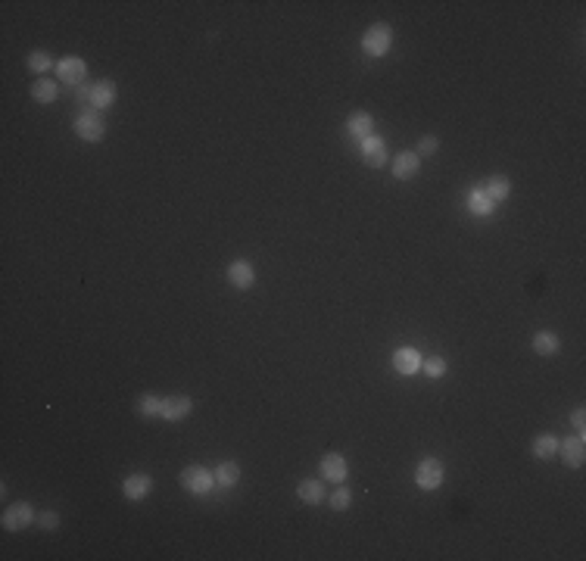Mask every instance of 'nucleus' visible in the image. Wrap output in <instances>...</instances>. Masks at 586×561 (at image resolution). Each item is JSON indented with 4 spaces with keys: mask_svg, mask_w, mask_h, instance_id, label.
<instances>
[{
    "mask_svg": "<svg viewBox=\"0 0 586 561\" xmlns=\"http://www.w3.org/2000/svg\"><path fill=\"white\" fill-rule=\"evenodd\" d=\"M390 44H393V29L387 22H377V25H371L368 31L362 35V50H365V57H384V53L390 50Z\"/></svg>",
    "mask_w": 586,
    "mask_h": 561,
    "instance_id": "1",
    "label": "nucleus"
},
{
    "mask_svg": "<svg viewBox=\"0 0 586 561\" xmlns=\"http://www.w3.org/2000/svg\"><path fill=\"white\" fill-rule=\"evenodd\" d=\"M178 480H181V486L188 493H194V496H203V493H209L212 486H216V477H212V471H206V468H200V465L184 468Z\"/></svg>",
    "mask_w": 586,
    "mask_h": 561,
    "instance_id": "2",
    "label": "nucleus"
},
{
    "mask_svg": "<svg viewBox=\"0 0 586 561\" xmlns=\"http://www.w3.org/2000/svg\"><path fill=\"white\" fill-rule=\"evenodd\" d=\"M443 474L446 471H443V462H440V458H421L418 468H415V484L430 493L443 484Z\"/></svg>",
    "mask_w": 586,
    "mask_h": 561,
    "instance_id": "3",
    "label": "nucleus"
},
{
    "mask_svg": "<svg viewBox=\"0 0 586 561\" xmlns=\"http://www.w3.org/2000/svg\"><path fill=\"white\" fill-rule=\"evenodd\" d=\"M84 78H88V63H84L82 57H66L57 63V82H66V84H72V88H78Z\"/></svg>",
    "mask_w": 586,
    "mask_h": 561,
    "instance_id": "4",
    "label": "nucleus"
},
{
    "mask_svg": "<svg viewBox=\"0 0 586 561\" xmlns=\"http://www.w3.org/2000/svg\"><path fill=\"white\" fill-rule=\"evenodd\" d=\"M31 521H38L35 518V511H31V505L29 502H13V505H6V511H3V518H0V524H3V530H25V527L31 524Z\"/></svg>",
    "mask_w": 586,
    "mask_h": 561,
    "instance_id": "5",
    "label": "nucleus"
},
{
    "mask_svg": "<svg viewBox=\"0 0 586 561\" xmlns=\"http://www.w3.org/2000/svg\"><path fill=\"white\" fill-rule=\"evenodd\" d=\"M75 135L82 137V140H88V144H97V140H103L106 137V125H103V119L94 116V112H82V116L75 119Z\"/></svg>",
    "mask_w": 586,
    "mask_h": 561,
    "instance_id": "6",
    "label": "nucleus"
},
{
    "mask_svg": "<svg viewBox=\"0 0 586 561\" xmlns=\"http://www.w3.org/2000/svg\"><path fill=\"white\" fill-rule=\"evenodd\" d=\"M421 352L415 350V346H399L396 352H393V368L399 374H418L421 371Z\"/></svg>",
    "mask_w": 586,
    "mask_h": 561,
    "instance_id": "7",
    "label": "nucleus"
},
{
    "mask_svg": "<svg viewBox=\"0 0 586 561\" xmlns=\"http://www.w3.org/2000/svg\"><path fill=\"white\" fill-rule=\"evenodd\" d=\"M387 144H384L377 135H371V137H365L362 140V159H365V165H371V169H381V165H387Z\"/></svg>",
    "mask_w": 586,
    "mask_h": 561,
    "instance_id": "8",
    "label": "nucleus"
},
{
    "mask_svg": "<svg viewBox=\"0 0 586 561\" xmlns=\"http://www.w3.org/2000/svg\"><path fill=\"white\" fill-rule=\"evenodd\" d=\"M558 452H562V462L568 468H580L586 458V443H583V433L577 437H568L564 443H558Z\"/></svg>",
    "mask_w": 586,
    "mask_h": 561,
    "instance_id": "9",
    "label": "nucleus"
},
{
    "mask_svg": "<svg viewBox=\"0 0 586 561\" xmlns=\"http://www.w3.org/2000/svg\"><path fill=\"white\" fill-rule=\"evenodd\" d=\"M190 412H194V399H190V396H165V399H163V412H159V418H165V421H181V418H188Z\"/></svg>",
    "mask_w": 586,
    "mask_h": 561,
    "instance_id": "10",
    "label": "nucleus"
},
{
    "mask_svg": "<svg viewBox=\"0 0 586 561\" xmlns=\"http://www.w3.org/2000/svg\"><path fill=\"white\" fill-rule=\"evenodd\" d=\"M228 280L237 290H250V287L256 284V271H253V265L246 262V259H237V262L228 265Z\"/></svg>",
    "mask_w": 586,
    "mask_h": 561,
    "instance_id": "11",
    "label": "nucleus"
},
{
    "mask_svg": "<svg viewBox=\"0 0 586 561\" xmlns=\"http://www.w3.org/2000/svg\"><path fill=\"white\" fill-rule=\"evenodd\" d=\"M418 169H421V156H418V153L405 150V153H399V156H393V178H399V181L418 175Z\"/></svg>",
    "mask_w": 586,
    "mask_h": 561,
    "instance_id": "12",
    "label": "nucleus"
},
{
    "mask_svg": "<svg viewBox=\"0 0 586 561\" xmlns=\"http://www.w3.org/2000/svg\"><path fill=\"white\" fill-rule=\"evenodd\" d=\"M150 490H153V477L150 474H128V477L122 480V493L128 499H144V496H150Z\"/></svg>",
    "mask_w": 586,
    "mask_h": 561,
    "instance_id": "13",
    "label": "nucleus"
},
{
    "mask_svg": "<svg viewBox=\"0 0 586 561\" xmlns=\"http://www.w3.org/2000/svg\"><path fill=\"white\" fill-rule=\"evenodd\" d=\"M322 477L324 480H334V484H343V480L350 477V465H346V458L337 456V452L324 456L322 458Z\"/></svg>",
    "mask_w": 586,
    "mask_h": 561,
    "instance_id": "14",
    "label": "nucleus"
},
{
    "mask_svg": "<svg viewBox=\"0 0 586 561\" xmlns=\"http://www.w3.org/2000/svg\"><path fill=\"white\" fill-rule=\"evenodd\" d=\"M346 131H350L356 140H365V137H371V131H375V119H371L368 112H352L350 122H346Z\"/></svg>",
    "mask_w": 586,
    "mask_h": 561,
    "instance_id": "15",
    "label": "nucleus"
},
{
    "mask_svg": "<svg viewBox=\"0 0 586 561\" xmlns=\"http://www.w3.org/2000/svg\"><path fill=\"white\" fill-rule=\"evenodd\" d=\"M112 100H116V84H112L110 78H103V82H94V88H91V106H97V110H106V106H112Z\"/></svg>",
    "mask_w": 586,
    "mask_h": 561,
    "instance_id": "16",
    "label": "nucleus"
},
{
    "mask_svg": "<svg viewBox=\"0 0 586 561\" xmlns=\"http://www.w3.org/2000/svg\"><path fill=\"white\" fill-rule=\"evenodd\" d=\"M296 496L303 499L306 505H318L324 499V486H322V480H315V477H306V480H299V486H296Z\"/></svg>",
    "mask_w": 586,
    "mask_h": 561,
    "instance_id": "17",
    "label": "nucleus"
},
{
    "mask_svg": "<svg viewBox=\"0 0 586 561\" xmlns=\"http://www.w3.org/2000/svg\"><path fill=\"white\" fill-rule=\"evenodd\" d=\"M534 350L539 356H555L558 350H562V340H558V334L552 331H536L534 334Z\"/></svg>",
    "mask_w": 586,
    "mask_h": 561,
    "instance_id": "18",
    "label": "nucleus"
},
{
    "mask_svg": "<svg viewBox=\"0 0 586 561\" xmlns=\"http://www.w3.org/2000/svg\"><path fill=\"white\" fill-rule=\"evenodd\" d=\"M212 477H216L218 486L231 490V486H234L237 480H241V465H237V462H222V465L216 468V471H212Z\"/></svg>",
    "mask_w": 586,
    "mask_h": 561,
    "instance_id": "19",
    "label": "nucleus"
},
{
    "mask_svg": "<svg viewBox=\"0 0 586 561\" xmlns=\"http://www.w3.org/2000/svg\"><path fill=\"white\" fill-rule=\"evenodd\" d=\"M483 193H487L493 203H499V200H505L511 193V181L505 175H490L487 184H483Z\"/></svg>",
    "mask_w": 586,
    "mask_h": 561,
    "instance_id": "20",
    "label": "nucleus"
},
{
    "mask_svg": "<svg viewBox=\"0 0 586 561\" xmlns=\"http://www.w3.org/2000/svg\"><path fill=\"white\" fill-rule=\"evenodd\" d=\"M468 209L474 212V216H493V209H496V203L483 193V187H477V190L468 193Z\"/></svg>",
    "mask_w": 586,
    "mask_h": 561,
    "instance_id": "21",
    "label": "nucleus"
},
{
    "mask_svg": "<svg viewBox=\"0 0 586 561\" xmlns=\"http://www.w3.org/2000/svg\"><path fill=\"white\" fill-rule=\"evenodd\" d=\"M57 94H59L57 82H50L47 75H44V78H38V82L31 84V97H35L38 103H53V100H57Z\"/></svg>",
    "mask_w": 586,
    "mask_h": 561,
    "instance_id": "22",
    "label": "nucleus"
},
{
    "mask_svg": "<svg viewBox=\"0 0 586 561\" xmlns=\"http://www.w3.org/2000/svg\"><path fill=\"white\" fill-rule=\"evenodd\" d=\"M534 456L543 458V462H549V458L558 456V440L552 437V433H543V437L534 440Z\"/></svg>",
    "mask_w": 586,
    "mask_h": 561,
    "instance_id": "23",
    "label": "nucleus"
},
{
    "mask_svg": "<svg viewBox=\"0 0 586 561\" xmlns=\"http://www.w3.org/2000/svg\"><path fill=\"white\" fill-rule=\"evenodd\" d=\"M29 69L35 72L38 78H44V75H47V72L53 69L50 53H47V50H31V53H29Z\"/></svg>",
    "mask_w": 586,
    "mask_h": 561,
    "instance_id": "24",
    "label": "nucleus"
},
{
    "mask_svg": "<svg viewBox=\"0 0 586 561\" xmlns=\"http://www.w3.org/2000/svg\"><path fill=\"white\" fill-rule=\"evenodd\" d=\"M135 409H137V415H159L163 412V399L159 396H153V393H144V396H137V403H135Z\"/></svg>",
    "mask_w": 586,
    "mask_h": 561,
    "instance_id": "25",
    "label": "nucleus"
},
{
    "mask_svg": "<svg viewBox=\"0 0 586 561\" xmlns=\"http://www.w3.org/2000/svg\"><path fill=\"white\" fill-rule=\"evenodd\" d=\"M350 502H352V493L346 490L343 484L331 493V509H334V511H346V509H350Z\"/></svg>",
    "mask_w": 586,
    "mask_h": 561,
    "instance_id": "26",
    "label": "nucleus"
},
{
    "mask_svg": "<svg viewBox=\"0 0 586 561\" xmlns=\"http://www.w3.org/2000/svg\"><path fill=\"white\" fill-rule=\"evenodd\" d=\"M421 371L428 374V377H434V380H437V377H443V374H446V359H443V356L424 359V362H421Z\"/></svg>",
    "mask_w": 586,
    "mask_h": 561,
    "instance_id": "27",
    "label": "nucleus"
},
{
    "mask_svg": "<svg viewBox=\"0 0 586 561\" xmlns=\"http://www.w3.org/2000/svg\"><path fill=\"white\" fill-rule=\"evenodd\" d=\"M38 524H41V530H57V527H59V514L57 511H41V514H38Z\"/></svg>",
    "mask_w": 586,
    "mask_h": 561,
    "instance_id": "28",
    "label": "nucleus"
},
{
    "mask_svg": "<svg viewBox=\"0 0 586 561\" xmlns=\"http://www.w3.org/2000/svg\"><path fill=\"white\" fill-rule=\"evenodd\" d=\"M440 150V140L437 137H421V144H418V156H430V153H437Z\"/></svg>",
    "mask_w": 586,
    "mask_h": 561,
    "instance_id": "29",
    "label": "nucleus"
},
{
    "mask_svg": "<svg viewBox=\"0 0 586 561\" xmlns=\"http://www.w3.org/2000/svg\"><path fill=\"white\" fill-rule=\"evenodd\" d=\"M571 424H574V431H583V427H586V412L577 409L574 415H571Z\"/></svg>",
    "mask_w": 586,
    "mask_h": 561,
    "instance_id": "30",
    "label": "nucleus"
},
{
    "mask_svg": "<svg viewBox=\"0 0 586 561\" xmlns=\"http://www.w3.org/2000/svg\"><path fill=\"white\" fill-rule=\"evenodd\" d=\"M75 100H78V103H91V88H88V84H78V88H75Z\"/></svg>",
    "mask_w": 586,
    "mask_h": 561,
    "instance_id": "31",
    "label": "nucleus"
}]
</instances>
